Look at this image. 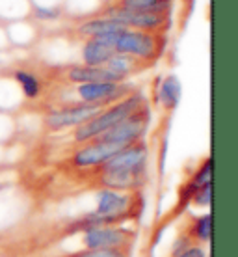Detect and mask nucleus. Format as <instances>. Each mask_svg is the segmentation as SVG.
Instances as JSON below:
<instances>
[{
	"label": "nucleus",
	"mask_w": 238,
	"mask_h": 257,
	"mask_svg": "<svg viewBox=\"0 0 238 257\" xmlns=\"http://www.w3.org/2000/svg\"><path fill=\"white\" fill-rule=\"evenodd\" d=\"M138 231L129 225H103L82 233V250H104L134 246Z\"/></svg>",
	"instance_id": "5"
},
{
	"label": "nucleus",
	"mask_w": 238,
	"mask_h": 257,
	"mask_svg": "<svg viewBox=\"0 0 238 257\" xmlns=\"http://www.w3.org/2000/svg\"><path fill=\"white\" fill-rule=\"evenodd\" d=\"M99 15L116 21L125 28L143 32H167L171 25V12H132L108 4Z\"/></svg>",
	"instance_id": "3"
},
{
	"label": "nucleus",
	"mask_w": 238,
	"mask_h": 257,
	"mask_svg": "<svg viewBox=\"0 0 238 257\" xmlns=\"http://www.w3.org/2000/svg\"><path fill=\"white\" fill-rule=\"evenodd\" d=\"M158 103L162 110L171 114L180 103V80L175 75H167L158 88Z\"/></svg>",
	"instance_id": "12"
},
{
	"label": "nucleus",
	"mask_w": 238,
	"mask_h": 257,
	"mask_svg": "<svg viewBox=\"0 0 238 257\" xmlns=\"http://www.w3.org/2000/svg\"><path fill=\"white\" fill-rule=\"evenodd\" d=\"M167 32H143V30H130L125 28L116 39L117 54H129L138 60L155 65L166 51Z\"/></svg>",
	"instance_id": "2"
},
{
	"label": "nucleus",
	"mask_w": 238,
	"mask_h": 257,
	"mask_svg": "<svg viewBox=\"0 0 238 257\" xmlns=\"http://www.w3.org/2000/svg\"><path fill=\"white\" fill-rule=\"evenodd\" d=\"M58 78L65 84H88V82H123L106 67H90V65H65L58 69Z\"/></svg>",
	"instance_id": "7"
},
{
	"label": "nucleus",
	"mask_w": 238,
	"mask_h": 257,
	"mask_svg": "<svg viewBox=\"0 0 238 257\" xmlns=\"http://www.w3.org/2000/svg\"><path fill=\"white\" fill-rule=\"evenodd\" d=\"M210 201H212V183L208 185H203L195 190L192 198V205L193 207H210Z\"/></svg>",
	"instance_id": "15"
},
{
	"label": "nucleus",
	"mask_w": 238,
	"mask_h": 257,
	"mask_svg": "<svg viewBox=\"0 0 238 257\" xmlns=\"http://www.w3.org/2000/svg\"><path fill=\"white\" fill-rule=\"evenodd\" d=\"M145 101V97L140 93V91H134L127 95L125 99L117 101V103L110 104L106 108H103L97 116H93L91 119L84 121L82 125L73 128L71 133V140L77 144V146H82L86 142L95 140L97 136H101L103 133H106L108 128H112L114 125H117L119 121H123L127 116H130L134 110H138Z\"/></svg>",
	"instance_id": "1"
},
{
	"label": "nucleus",
	"mask_w": 238,
	"mask_h": 257,
	"mask_svg": "<svg viewBox=\"0 0 238 257\" xmlns=\"http://www.w3.org/2000/svg\"><path fill=\"white\" fill-rule=\"evenodd\" d=\"M110 106V104H108ZM106 104H86V103H69L60 104V108L51 110L45 116V127L52 133H58L64 128H75L84 121L97 116Z\"/></svg>",
	"instance_id": "6"
},
{
	"label": "nucleus",
	"mask_w": 238,
	"mask_h": 257,
	"mask_svg": "<svg viewBox=\"0 0 238 257\" xmlns=\"http://www.w3.org/2000/svg\"><path fill=\"white\" fill-rule=\"evenodd\" d=\"M10 77L19 84L21 91L26 99H38L41 93H43V82L36 71L32 69H25V67H15V69L10 71Z\"/></svg>",
	"instance_id": "11"
},
{
	"label": "nucleus",
	"mask_w": 238,
	"mask_h": 257,
	"mask_svg": "<svg viewBox=\"0 0 238 257\" xmlns=\"http://www.w3.org/2000/svg\"><path fill=\"white\" fill-rule=\"evenodd\" d=\"M125 26H121L116 21L108 19V17H101V15H95L91 19L84 21L78 26H75V38L80 39H91V38H99V36H106V34H117L123 32Z\"/></svg>",
	"instance_id": "9"
},
{
	"label": "nucleus",
	"mask_w": 238,
	"mask_h": 257,
	"mask_svg": "<svg viewBox=\"0 0 238 257\" xmlns=\"http://www.w3.org/2000/svg\"><path fill=\"white\" fill-rule=\"evenodd\" d=\"M121 32L117 34H106V36H99V38L84 39L82 51V64L90 65V67H103L114 54H116V39Z\"/></svg>",
	"instance_id": "8"
},
{
	"label": "nucleus",
	"mask_w": 238,
	"mask_h": 257,
	"mask_svg": "<svg viewBox=\"0 0 238 257\" xmlns=\"http://www.w3.org/2000/svg\"><path fill=\"white\" fill-rule=\"evenodd\" d=\"M212 170H214L212 157H205V159L201 161L199 166H197V170L192 174L190 181H192L197 188L203 187V185H208V183H212Z\"/></svg>",
	"instance_id": "14"
},
{
	"label": "nucleus",
	"mask_w": 238,
	"mask_h": 257,
	"mask_svg": "<svg viewBox=\"0 0 238 257\" xmlns=\"http://www.w3.org/2000/svg\"><path fill=\"white\" fill-rule=\"evenodd\" d=\"M173 0H112L110 6L132 12H171Z\"/></svg>",
	"instance_id": "13"
},
{
	"label": "nucleus",
	"mask_w": 238,
	"mask_h": 257,
	"mask_svg": "<svg viewBox=\"0 0 238 257\" xmlns=\"http://www.w3.org/2000/svg\"><path fill=\"white\" fill-rule=\"evenodd\" d=\"M149 123H151V110H149L147 103H143L130 116H127L123 121H119L117 125L108 128L101 136H97L95 140L106 142V144H116L119 148H125V146H129L132 142L145 138Z\"/></svg>",
	"instance_id": "4"
},
{
	"label": "nucleus",
	"mask_w": 238,
	"mask_h": 257,
	"mask_svg": "<svg viewBox=\"0 0 238 257\" xmlns=\"http://www.w3.org/2000/svg\"><path fill=\"white\" fill-rule=\"evenodd\" d=\"M177 257H206V251L203 246H188L186 250H182Z\"/></svg>",
	"instance_id": "16"
},
{
	"label": "nucleus",
	"mask_w": 238,
	"mask_h": 257,
	"mask_svg": "<svg viewBox=\"0 0 238 257\" xmlns=\"http://www.w3.org/2000/svg\"><path fill=\"white\" fill-rule=\"evenodd\" d=\"M192 244H208L212 238V212H203L199 216H190V224L182 229Z\"/></svg>",
	"instance_id": "10"
}]
</instances>
